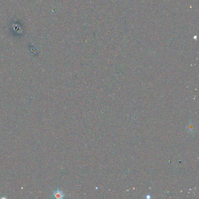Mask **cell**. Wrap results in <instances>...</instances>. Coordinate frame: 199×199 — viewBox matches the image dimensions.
<instances>
[{
  "instance_id": "7a4b0ae2",
  "label": "cell",
  "mask_w": 199,
  "mask_h": 199,
  "mask_svg": "<svg viewBox=\"0 0 199 199\" xmlns=\"http://www.w3.org/2000/svg\"><path fill=\"white\" fill-rule=\"evenodd\" d=\"M186 130H187V132L191 134L195 133L196 131V127L195 124L192 121H190L186 127Z\"/></svg>"
},
{
  "instance_id": "6da1fadb",
  "label": "cell",
  "mask_w": 199,
  "mask_h": 199,
  "mask_svg": "<svg viewBox=\"0 0 199 199\" xmlns=\"http://www.w3.org/2000/svg\"><path fill=\"white\" fill-rule=\"evenodd\" d=\"M65 197V195L63 191L59 188L56 189L52 193L51 197L53 198L57 199H63Z\"/></svg>"
}]
</instances>
